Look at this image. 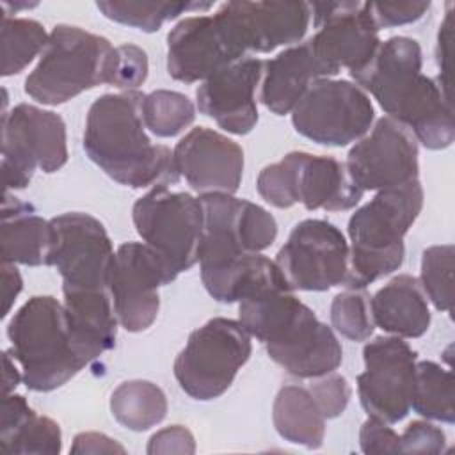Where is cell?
Returning a JSON list of instances; mask_svg holds the SVG:
<instances>
[{
  "mask_svg": "<svg viewBox=\"0 0 455 455\" xmlns=\"http://www.w3.org/2000/svg\"><path fill=\"white\" fill-rule=\"evenodd\" d=\"M421 66L419 43L395 36L380 41L371 60L350 76L427 149H444L455 140L450 91L437 78L423 75Z\"/></svg>",
  "mask_w": 455,
  "mask_h": 455,
  "instance_id": "cell-1",
  "label": "cell"
},
{
  "mask_svg": "<svg viewBox=\"0 0 455 455\" xmlns=\"http://www.w3.org/2000/svg\"><path fill=\"white\" fill-rule=\"evenodd\" d=\"M140 91L96 98L87 110L84 149L114 181L130 188L167 187L180 181L174 153L153 144L142 119Z\"/></svg>",
  "mask_w": 455,
  "mask_h": 455,
  "instance_id": "cell-2",
  "label": "cell"
},
{
  "mask_svg": "<svg viewBox=\"0 0 455 455\" xmlns=\"http://www.w3.org/2000/svg\"><path fill=\"white\" fill-rule=\"evenodd\" d=\"M238 322L261 341L268 357L288 375L316 379L343 361L334 329L299 300L291 290L265 291L238 302Z\"/></svg>",
  "mask_w": 455,
  "mask_h": 455,
  "instance_id": "cell-3",
  "label": "cell"
},
{
  "mask_svg": "<svg viewBox=\"0 0 455 455\" xmlns=\"http://www.w3.org/2000/svg\"><path fill=\"white\" fill-rule=\"evenodd\" d=\"M423 208L419 180L379 190L348 219L350 261L345 288H366L403 263V236Z\"/></svg>",
  "mask_w": 455,
  "mask_h": 455,
  "instance_id": "cell-4",
  "label": "cell"
},
{
  "mask_svg": "<svg viewBox=\"0 0 455 455\" xmlns=\"http://www.w3.org/2000/svg\"><path fill=\"white\" fill-rule=\"evenodd\" d=\"M7 338L30 391H53L89 364L76 348L64 304L52 295L30 297L9 320Z\"/></svg>",
  "mask_w": 455,
  "mask_h": 455,
  "instance_id": "cell-5",
  "label": "cell"
},
{
  "mask_svg": "<svg viewBox=\"0 0 455 455\" xmlns=\"http://www.w3.org/2000/svg\"><path fill=\"white\" fill-rule=\"evenodd\" d=\"M114 69L116 48L107 37L60 23L27 76L25 92L37 103L57 107L101 84L112 85Z\"/></svg>",
  "mask_w": 455,
  "mask_h": 455,
  "instance_id": "cell-6",
  "label": "cell"
},
{
  "mask_svg": "<svg viewBox=\"0 0 455 455\" xmlns=\"http://www.w3.org/2000/svg\"><path fill=\"white\" fill-rule=\"evenodd\" d=\"M199 199L204 224L197 263L208 291L240 259L268 249L277 238V222L263 206L233 194H201Z\"/></svg>",
  "mask_w": 455,
  "mask_h": 455,
  "instance_id": "cell-7",
  "label": "cell"
},
{
  "mask_svg": "<svg viewBox=\"0 0 455 455\" xmlns=\"http://www.w3.org/2000/svg\"><path fill=\"white\" fill-rule=\"evenodd\" d=\"M256 188L275 208H291L300 203L311 212L352 210L364 194L350 178L345 162L304 151H291L263 167Z\"/></svg>",
  "mask_w": 455,
  "mask_h": 455,
  "instance_id": "cell-8",
  "label": "cell"
},
{
  "mask_svg": "<svg viewBox=\"0 0 455 455\" xmlns=\"http://www.w3.org/2000/svg\"><path fill=\"white\" fill-rule=\"evenodd\" d=\"M252 352L251 334L238 320L217 316L192 331L174 359V377L194 400L224 395Z\"/></svg>",
  "mask_w": 455,
  "mask_h": 455,
  "instance_id": "cell-9",
  "label": "cell"
},
{
  "mask_svg": "<svg viewBox=\"0 0 455 455\" xmlns=\"http://www.w3.org/2000/svg\"><path fill=\"white\" fill-rule=\"evenodd\" d=\"M133 226L165 263L172 279L199 261L204 213L199 197L153 187L132 208Z\"/></svg>",
  "mask_w": 455,
  "mask_h": 455,
  "instance_id": "cell-10",
  "label": "cell"
},
{
  "mask_svg": "<svg viewBox=\"0 0 455 455\" xmlns=\"http://www.w3.org/2000/svg\"><path fill=\"white\" fill-rule=\"evenodd\" d=\"M68 162L64 119L52 110L20 103L2 112L4 192L25 188L34 172L52 174Z\"/></svg>",
  "mask_w": 455,
  "mask_h": 455,
  "instance_id": "cell-11",
  "label": "cell"
},
{
  "mask_svg": "<svg viewBox=\"0 0 455 455\" xmlns=\"http://www.w3.org/2000/svg\"><path fill=\"white\" fill-rule=\"evenodd\" d=\"M375 121L368 92L350 80L318 78L291 110V124L302 137L331 148L363 139Z\"/></svg>",
  "mask_w": 455,
  "mask_h": 455,
  "instance_id": "cell-12",
  "label": "cell"
},
{
  "mask_svg": "<svg viewBox=\"0 0 455 455\" xmlns=\"http://www.w3.org/2000/svg\"><path fill=\"white\" fill-rule=\"evenodd\" d=\"M348 261L350 245L345 235L323 219L300 220L275 256V265L291 291L345 286Z\"/></svg>",
  "mask_w": 455,
  "mask_h": 455,
  "instance_id": "cell-13",
  "label": "cell"
},
{
  "mask_svg": "<svg viewBox=\"0 0 455 455\" xmlns=\"http://www.w3.org/2000/svg\"><path fill=\"white\" fill-rule=\"evenodd\" d=\"M55 245L50 267L62 277V293L108 291L114 247L105 226L84 212H68L50 219Z\"/></svg>",
  "mask_w": 455,
  "mask_h": 455,
  "instance_id": "cell-14",
  "label": "cell"
},
{
  "mask_svg": "<svg viewBox=\"0 0 455 455\" xmlns=\"http://www.w3.org/2000/svg\"><path fill=\"white\" fill-rule=\"evenodd\" d=\"M213 16L229 48L242 59L251 53H268L279 46L299 44L311 23V4L226 2Z\"/></svg>",
  "mask_w": 455,
  "mask_h": 455,
  "instance_id": "cell-15",
  "label": "cell"
},
{
  "mask_svg": "<svg viewBox=\"0 0 455 455\" xmlns=\"http://www.w3.org/2000/svg\"><path fill=\"white\" fill-rule=\"evenodd\" d=\"M311 20L316 32L307 44L327 76L348 69L350 75L363 69L375 55L380 37L368 2H315Z\"/></svg>",
  "mask_w": 455,
  "mask_h": 455,
  "instance_id": "cell-16",
  "label": "cell"
},
{
  "mask_svg": "<svg viewBox=\"0 0 455 455\" xmlns=\"http://www.w3.org/2000/svg\"><path fill=\"white\" fill-rule=\"evenodd\" d=\"M364 371L357 375V395L370 418L398 423L411 412L418 354L398 336H379L363 348Z\"/></svg>",
  "mask_w": 455,
  "mask_h": 455,
  "instance_id": "cell-17",
  "label": "cell"
},
{
  "mask_svg": "<svg viewBox=\"0 0 455 455\" xmlns=\"http://www.w3.org/2000/svg\"><path fill=\"white\" fill-rule=\"evenodd\" d=\"M162 258L144 242H126L117 247L110 270V299L119 325L128 332H142L153 325L160 311L158 290L169 284Z\"/></svg>",
  "mask_w": 455,
  "mask_h": 455,
  "instance_id": "cell-18",
  "label": "cell"
},
{
  "mask_svg": "<svg viewBox=\"0 0 455 455\" xmlns=\"http://www.w3.org/2000/svg\"><path fill=\"white\" fill-rule=\"evenodd\" d=\"M419 148L407 126L380 117L347 155V169L363 190H384L418 180Z\"/></svg>",
  "mask_w": 455,
  "mask_h": 455,
  "instance_id": "cell-19",
  "label": "cell"
},
{
  "mask_svg": "<svg viewBox=\"0 0 455 455\" xmlns=\"http://www.w3.org/2000/svg\"><path fill=\"white\" fill-rule=\"evenodd\" d=\"M263 62L258 57L245 55L208 76L196 91L199 112L228 133L247 135L252 132L258 123L256 92Z\"/></svg>",
  "mask_w": 455,
  "mask_h": 455,
  "instance_id": "cell-20",
  "label": "cell"
},
{
  "mask_svg": "<svg viewBox=\"0 0 455 455\" xmlns=\"http://www.w3.org/2000/svg\"><path fill=\"white\" fill-rule=\"evenodd\" d=\"M180 176L201 194H235L243 176V149L228 135L196 126L172 149Z\"/></svg>",
  "mask_w": 455,
  "mask_h": 455,
  "instance_id": "cell-21",
  "label": "cell"
},
{
  "mask_svg": "<svg viewBox=\"0 0 455 455\" xmlns=\"http://www.w3.org/2000/svg\"><path fill=\"white\" fill-rule=\"evenodd\" d=\"M235 60L213 14L183 18L167 34V73L178 82H204Z\"/></svg>",
  "mask_w": 455,
  "mask_h": 455,
  "instance_id": "cell-22",
  "label": "cell"
},
{
  "mask_svg": "<svg viewBox=\"0 0 455 455\" xmlns=\"http://www.w3.org/2000/svg\"><path fill=\"white\" fill-rule=\"evenodd\" d=\"M318 78L329 76L307 41L288 46L263 62L259 101L275 116L291 114L304 92Z\"/></svg>",
  "mask_w": 455,
  "mask_h": 455,
  "instance_id": "cell-23",
  "label": "cell"
},
{
  "mask_svg": "<svg viewBox=\"0 0 455 455\" xmlns=\"http://www.w3.org/2000/svg\"><path fill=\"white\" fill-rule=\"evenodd\" d=\"M55 245V228L43 219L32 204L4 192L0 256L2 263H20L28 267H50Z\"/></svg>",
  "mask_w": 455,
  "mask_h": 455,
  "instance_id": "cell-24",
  "label": "cell"
},
{
  "mask_svg": "<svg viewBox=\"0 0 455 455\" xmlns=\"http://www.w3.org/2000/svg\"><path fill=\"white\" fill-rule=\"evenodd\" d=\"M375 327L403 339L419 338L430 327L428 299L418 277L400 274L377 290L371 299Z\"/></svg>",
  "mask_w": 455,
  "mask_h": 455,
  "instance_id": "cell-25",
  "label": "cell"
},
{
  "mask_svg": "<svg viewBox=\"0 0 455 455\" xmlns=\"http://www.w3.org/2000/svg\"><path fill=\"white\" fill-rule=\"evenodd\" d=\"M0 450L7 455H59L62 432L52 418L37 414L25 396L4 395Z\"/></svg>",
  "mask_w": 455,
  "mask_h": 455,
  "instance_id": "cell-26",
  "label": "cell"
},
{
  "mask_svg": "<svg viewBox=\"0 0 455 455\" xmlns=\"http://www.w3.org/2000/svg\"><path fill=\"white\" fill-rule=\"evenodd\" d=\"M272 421L277 434L288 443L309 450L323 444L325 418L309 387L299 384L283 386L274 398Z\"/></svg>",
  "mask_w": 455,
  "mask_h": 455,
  "instance_id": "cell-27",
  "label": "cell"
},
{
  "mask_svg": "<svg viewBox=\"0 0 455 455\" xmlns=\"http://www.w3.org/2000/svg\"><path fill=\"white\" fill-rule=\"evenodd\" d=\"M167 407L165 393L149 380L121 382L110 395L114 419L133 432H144L162 423Z\"/></svg>",
  "mask_w": 455,
  "mask_h": 455,
  "instance_id": "cell-28",
  "label": "cell"
},
{
  "mask_svg": "<svg viewBox=\"0 0 455 455\" xmlns=\"http://www.w3.org/2000/svg\"><path fill=\"white\" fill-rule=\"evenodd\" d=\"M411 409L425 419L453 423V373L434 363L416 361Z\"/></svg>",
  "mask_w": 455,
  "mask_h": 455,
  "instance_id": "cell-29",
  "label": "cell"
},
{
  "mask_svg": "<svg viewBox=\"0 0 455 455\" xmlns=\"http://www.w3.org/2000/svg\"><path fill=\"white\" fill-rule=\"evenodd\" d=\"M50 34L44 27L30 18H14L2 14V76L21 73L37 55L43 53Z\"/></svg>",
  "mask_w": 455,
  "mask_h": 455,
  "instance_id": "cell-30",
  "label": "cell"
},
{
  "mask_svg": "<svg viewBox=\"0 0 455 455\" xmlns=\"http://www.w3.org/2000/svg\"><path fill=\"white\" fill-rule=\"evenodd\" d=\"M212 5V2H96L105 18L142 32H156L180 14L208 11Z\"/></svg>",
  "mask_w": 455,
  "mask_h": 455,
  "instance_id": "cell-31",
  "label": "cell"
},
{
  "mask_svg": "<svg viewBox=\"0 0 455 455\" xmlns=\"http://www.w3.org/2000/svg\"><path fill=\"white\" fill-rule=\"evenodd\" d=\"M140 108L146 128L162 139L180 135L196 119L192 100L178 91L156 89L144 94Z\"/></svg>",
  "mask_w": 455,
  "mask_h": 455,
  "instance_id": "cell-32",
  "label": "cell"
},
{
  "mask_svg": "<svg viewBox=\"0 0 455 455\" xmlns=\"http://www.w3.org/2000/svg\"><path fill=\"white\" fill-rule=\"evenodd\" d=\"M453 256L451 243L432 245L423 251L419 283L437 311L451 313L453 306Z\"/></svg>",
  "mask_w": 455,
  "mask_h": 455,
  "instance_id": "cell-33",
  "label": "cell"
},
{
  "mask_svg": "<svg viewBox=\"0 0 455 455\" xmlns=\"http://www.w3.org/2000/svg\"><path fill=\"white\" fill-rule=\"evenodd\" d=\"M370 295L364 288H347L331 302L332 329L350 341H366L375 329Z\"/></svg>",
  "mask_w": 455,
  "mask_h": 455,
  "instance_id": "cell-34",
  "label": "cell"
},
{
  "mask_svg": "<svg viewBox=\"0 0 455 455\" xmlns=\"http://www.w3.org/2000/svg\"><path fill=\"white\" fill-rule=\"evenodd\" d=\"M149 71L148 55L142 48L137 44H121L116 46V69L112 85L123 91H137L146 78Z\"/></svg>",
  "mask_w": 455,
  "mask_h": 455,
  "instance_id": "cell-35",
  "label": "cell"
},
{
  "mask_svg": "<svg viewBox=\"0 0 455 455\" xmlns=\"http://www.w3.org/2000/svg\"><path fill=\"white\" fill-rule=\"evenodd\" d=\"M309 391L325 419L341 416L352 396L347 379L334 371L316 377V380L309 386Z\"/></svg>",
  "mask_w": 455,
  "mask_h": 455,
  "instance_id": "cell-36",
  "label": "cell"
},
{
  "mask_svg": "<svg viewBox=\"0 0 455 455\" xmlns=\"http://www.w3.org/2000/svg\"><path fill=\"white\" fill-rule=\"evenodd\" d=\"M446 434L428 419H418L405 427L400 435V451L405 453H443Z\"/></svg>",
  "mask_w": 455,
  "mask_h": 455,
  "instance_id": "cell-37",
  "label": "cell"
},
{
  "mask_svg": "<svg viewBox=\"0 0 455 455\" xmlns=\"http://www.w3.org/2000/svg\"><path fill=\"white\" fill-rule=\"evenodd\" d=\"M428 9L430 2H368V11L379 30L414 23Z\"/></svg>",
  "mask_w": 455,
  "mask_h": 455,
  "instance_id": "cell-38",
  "label": "cell"
},
{
  "mask_svg": "<svg viewBox=\"0 0 455 455\" xmlns=\"http://www.w3.org/2000/svg\"><path fill=\"white\" fill-rule=\"evenodd\" d=\"M359 446L364 453H396L400 451V435L389 423L368 416L359 430Z\"/></svg>",
  "mask_w": 455,
  "mask_h": 455,
  "instance_id": "cell-39",
  "label": "cell"
},
{
  "mask_svg": "<svg viewBox=\"0 0 455 455\" xmlns=\"http://www.w3.org/2000/svg\"><path fill=\"white\" fill-rule=\"evenodd\" d=\"M146 451L149 455L156 453H194L196 441L188 428L183 425H171L167 428L158 430L151 435Z\"/></svg>",
  "mask_w": 455,
  "mask_h": 455,
  "instance_id": "cell-40",
  "label": "cell"
},
{
  "mask_svg": "<svg viewBox=\"0 0 455 455\" xmlns=\"http://www.w3.org/2000/svg\"><path fill=\"white\" fill-rule=\"evenodd\" d=\"M116 439L100 432H82L76 434L71 444V453H124Z\"/></svg>",
  "mask_w": 455,
  "mask_h": 455,
  "instance_id": "cell-41",
  "label": "cell"
},
{
  "mask_svg": "<svg viewBox=\"0 0 455 455\" xmlns=\"http://www.w3.org/2000/svg\"><path fill=\"white\" fill-rule=\"evenodd\" d=\"M451 4H448V12L439 27L437 34V48H435V57L437 64L441 68V73L437 80L450 91V76H448V60H450V41H451Z\"/></svg>",
  "mask_w": 455,
  "mask_h": 455,
  "instance_id": "cell-42",
  "label": "cell"
},
{
  "mask_svg": "<svg viewBox=\"0 0 455 455\" xmlns=\"http://www.w3.org/2000/svg\"><path fill=\"white\" fill-rule=\"evenodd\" d=\"M2 281H4V313L7 316L20 291L23 290V279L14 263H2Z\"/></svg>",
  "mask_w": 455,
  "mask_h": 455,
  "instance_id": "cell-43",
  "label": "cell"
},
{
  "mask_svg": "<svg viewBox=\"0 0 455 455\" xmlns=\"http://www.w3.org/2000/svg\"><path fill=\"white\" fill-rule=\"evenodd\" d=\"M2 355H4L2 357V361H4V395H11L18 387L20 380H23V373H21V370L16 368V364H14L16 359L12 357V354L9 350H4Z\"/></svg>",
  "mask_w": 455,
  "mask_h": 455,
  "instance_id": "cell-44",
  "label": "cell"
}]
</instances>
